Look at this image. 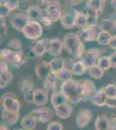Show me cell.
<instances>
[{
	"label": "cell",
	"instance_id": "cell-44",
	"mask_svg": "<svg viewBox=\"0 0 116 130\" xmlns=\"http://www.w3.org/2000/svg\"><path fill=\"white\" fill-rule=\"evenodd\" d=\"M110 130H116V116L110 119Z\"/></svg>",
	"mask_w": 116,
	"mask_h": 130
},
{
	"label": "cell",
	"instance_id": "cell-9",
	"mask_svg": "<svg viewBox=\"0 0 116 130\" xmlns=\"http://www.w3.org/2000/svg\"><path fill=\"white\" fill-rule=\"evenodd\" d=\"M54 111L58 118L62 119V120H66V119L69 118L72 114V108L69 103V102H66L54 108Z\"/></svg>",
	"mask_w": 116,
	"mask_h": 130
},
{
	"label": "cell",
	"instance_id": "cell-3",
	"mask_svg": "<svg viewBox=\"0 0 116 130\" xmlns=\"http://www.w3.org/2000/svg\"><path fill=\"white\" fill-rule=\"evenodd\" d=\"M18 88H19V89L24 94V100L27 102L33 103L35 89L31 77L28 76V75L21 77L19 81H18Z\"/></svg>",
	"mask_w": 116,
	"mask_h": 130
},
{
	"label": "cell",
	"instance_id": "cell-37",
	"mask_svg": "<svg viewBox=\"0 0 116 130\" xmlns=\"http://www.w3.org/2000/svg\"><path fill=\"white\" fill-rule=\"evenodd\" d=\"M47 130H63V127L58 121H50L47 126Z\"/></svg>",
	"mask_w": 116,
	"mask_h": 130
},
{
	"label": "cell",
	"instance_id": "cell-27",
	"mask_svg": "<svg viewBox=\"0 0 116 130\" xmlns=\"http://www.w3.org/2000/svg\"><path fill=\"white\" fill-rule=\"evenodd\" d=\"M12 79V74L10 71H4L1 72V75H0V88L1 89H5L7 87L8 84L11 82Z\"/></svg>",
	"mask_w": 116,
	"mask_h": 130
},
{
	"label": "cell",
	"instance_id": "cell-1",
	"mask_svg": "<svg viewBox=\"0 0 116 130\" xmlns=\"http://www.w3.org/2000/svg\"><path fill=\"white\" fill-rule=\"evenodd\" d=\"M61 91L67 97L69 102L70 103H78L83 100L82 97V90L79 81L69 80L68 82L62 83L61 87Z\"/></svg>",
	"mask_w": 116,
	"mask_h": 130
},
{
	"label": "cell",
	"instance_id": "cell-6",
	"mask_svg": "<svg viewBox=\"0 0 116 130\" xmlns=\"http://www.w3.org/2000/svg\"><path fill=\"white\" fill-rule=\"evenodd\" d=\"M23 32L25 35V37L28 38L36 39L38 38L42 35L43 29H42L41 25L39 24V23L36 22V21H29L23 30Z\"/></svg>",
	"mask_w": 116,
	"mask_h": 130
},
{
	"label": "cell",
	"instance_id": "cell-48",
	"mask_svg": "<svg viewBox=\"0 0 116 130\" xmlns=\"http://www.w3.org/2000/svg\"><path fill=\"white\" fill-rule=\"evenodd\" d=\"M112 5H114V8L116 9V0H113V1H112Z\"/></svg>",
	"mask_w": 116,
	"mask_h": 130
},
{
	"label": "cell",
	"instance_id": "cell-30",
	"mask_svg": "<svg viewBox=\"0 0 116 130\" xmlns=\"http://www.w3.org/2000/svg\"><path fill=\"white\" fill-rule=\"evenodd\" d=\"M72 75H73V73L71 72V71L63 68L62 70H60L57 73V78L60 81H62V83H65V82L71 80V79H72Z\"/></svg>",
	"mask_w": 116,
	"mask_h": 130
},
{
	"label": "cell",
	"instance_id": "cell-29",
	"mask_svg": "<svg viewBox=\"0 0 116 130\" xmlns=\"http://www.w3.org/2000/svg\"><path fill=\"white\" fill-rule=\"evenodd\" d=\"M111 38H112V37L107 30H102V31H101L100 34H99L97 41H98V43H100V44L106 45L110 43Z\"/></svg>",
	"mask_w": 116,
	"mask_h": 130
},
{
	"label": "cell",
	"instance_id": "cell-47",
	"mask_svg": "<svg viewBox=\"0 0 116 130\" xmlns=\"http://www.w3.org/2000/svg\"><path fill=\"white\" fill-rule=\"evenodd\" d=\"M0 130H10L9 126L5 124H1V126H0Z\"/></svg>",
	"mask_w": 116,
	"mask_h": 130
},
{
	"label": "cell",
	"instance_id": "cell-12",
	"mask_svg": "<svg viewBox=\"0 0 116 130\" xmlns=\"http://www.w3.org/2000/svg\"><path fill=\"white\" fill-rule=\"evenodd\" d=\"M46 13H47V17L51 19L52 22H56L61 17L60 6L56 2L48 3L47 8H46Z\"/></svg>",
	"mask_w": 116,
	"mask_h": 130
},
{
	"label": "cell",
	"instance_id": "cell-46",
	"mask_svg": "<svg viewBox=\"0 0 116 130\" xmlns=\"http://www.w3.org/2000/svg\"><path fill=\"white\" fill-rule=\"evenodd\" d=\"M109 44H110L111 48H113V49L116 50V36H114V37H112L111 40H110V43H109Z\"/></svg>",
	"mask_w": 116,
	"mask_h": 130
},
{
	"label": "cell",
	"instance_id": "cell-45",
	"mask_svg": "<svg viewBox=\"0 0 116 130\" xmlns=\"http://www.w3.org/2000/svg\"><path fill=\"white\" fill-rule=\"evenodd\" d=\"M42 22L43 23V24L44 25H46V26H48L50 24H51V19H50L48 17H43L42 18Z\"/></svg>",
	"mask_w": 116,
	"mask_h": 130
},
{
	"label": "cell",
	"instance_id": "cell-24",
	"mask_svg": "<svg viewBox=\"0 0 116 130\" xmlns=\"http://www.w3.org/2000/svg\"><path fill=\"white\" fill-rule=\"evenodd\" d=\"M88 69V66L84 63L83 61H78V62H75V64H74L72 73L75 75H81L85 74Z\"/></svg>",
	"mask_w": 116,
	"mask_h": 130
},
{
	"label": "cell",
	"instance_id": "cell-17",
	"mask_svg": "<svg viewBox=\"0 0 116 130\" xmlns=\"http://www.w3.org/2000/svg\"><path fill=\"white\" fill-rule=\"evenodd\" d=\"M81 33L83 34V38L86 41L95 40L98 38V36L100 34V28H98L95 25L88 27L87 29H84L81 30Z\"/></svg>",
	"mask_w": 116,
	"mask_h": 130
},
{
	"label": "cell",
	"instance_id": "cell-40",
	"mask_svg": "<svg viewBox=\"0 0 116 130\" xmlns=\"http://www.w3.org/2000/svg\"><path fill=\"white\" fill-rule=\"evenodd\" d=\"M74 64H75V62H74L71 59H69V58L64 59V69H66V70H68L72 72Z\"/></svg>",
	"mask_w": 116,
	"mask_h": 130
},
{
	"label": "cell",
	"instance_id": "cell-14",
	"mask_svg": "<svg viewBox=\"0 0 116 130\" xmlns=\"http://www.w3.org/2000/svg\"><path fill=\"white\" fill-rule=\"evenodd\" d=\"M51 71L52 70L51 66H50V62H43L36 67V74L41 80H45Z\"/></svg>",
	"mask_w": 116,
	"mask_h": 130
},
{
	"label": "cell",
	"instance_id": "cell-38",
	"mask_svg": "<svg viewBox=\"0 0 116 130\" xmlns=\"http://www.w3.org/2000/svg\"><path fill=\"white\" fill-rule=\"evenodd\" d=\"M22 47L20 41L18 39H12L11 41L8 43V48L9 50H19Z\"/></svg>",
	"mask_w": 116,
	"mask_h": 130
},
{
	"label": "cell",
	"instance_id": "cell-41",
	"mask_svg": "<svg viewBox=\"0 0 116 130\" xmlns=\"http://www.w3.org/2000/svg\"><path fill=\"white\" fill-rule=\"evenodd\" d=\"M106 106L112 108H116V97H107Z\"/></svg>",
	"mask_w": 116,
	"mask_h": 130
},
{
	"label": "cell",
	"instance_id": "cell-42",
	"mask_svg": "<svg viewBox=\"0 0 116 130\" xmlns=\"http://www.w3.org/2000/svg\"><path fill=\"white\" fill-rule=\"evenodd\" d=\"M109 59H110V61H111L112 67H114V68H116V52L111 54L110 56H109Z\"/></svg>",
	"mask_w": 116,
	"mask_h": 130
},
{
	"label": "cell",
	"instance_id": "cell-13",
	"mask_svg": "<svg viewBox=\"0 0 116 130\" xmlns=\"http://www.w3.org/2000/svg\"><path fill=\"white\" fill-rule=\"evenodd\" d=\"M19 120V112H9V111H2V122L7 126H12L16 123Z\"/></svg>",
	"mask_w": 116,
	"mask_h": 130
},
{
	"label": "cell",
	"instance_id": "cell-10",
	"mask_svg": "<svg viewBox=\"0 0 116 130\" xmlns=\"http://www.w3.org/2000/svg\"><path fill=\"white\" fill-rule=\"evenodd\" d=\"M48 95L45 89H35L33 103L39 107H44L48 102Z\"/></svg>",
	"mask_w": 116,
	"mask_h": 130
},
{
	"label": "cell",
	"instance_id": "cell-2",
	"mask_svg": "<svg viewBox=\"0 0 116 130\" xmlns=\"http://www.w3.org/2000/svg\"><path fill=\"white\" fill-rule=\"evenodd\" d=\"M65 49L69 51V53L72 54L75 57H81L83 54V45L80 41L78 36L75 34L69 33L64 37L63 43Z\"/></svg>",
	"mask_w": 116,
	"mask_h": 130
},
{
	"label": "cell",
	"instance_id": "cell-21",
	"mask_svg": "<svg viewBox=\"0 0 116 130\" xmlns=\"http://www.w3.org/2000/svg\"><path fill=\"white\" fill-rule=\"evenodd\" d=\"M57 74L54 71H51V72L48 74L47 76V78L44 80V83H43V89H45L47 91H49V90H52L54 91L55 88H56V80H57Z\"/></svg>",
	"mask_w": 116,
	"mask_h": 130
},
{
	"label": "cell",
	"instance_id": "cell-35",
	"mask_svg": "<svg viewBox=\"0 0 116 130\" xmlns=\"http://www.w3.org/2000/svg\"><path fill=\"white\" fill-rule=\"evenodd\" d=\"M28 14L31 19H37V18H39L41 17L42 10L37 6H32L28 10Z\"/></svg>",
	"mask_w": 116,
	"mask_h": 130
},
{
	"label": "cell",
	"instance_id": "cell-49",
	"mask_svg": "<svg viewBox=\"0 0 116 130\" xmlns=\"http://www.w3.org/2000/svg\"><path fill=\"white\" fill-rule=\"evenodd\" d=\"M14 130H25V129H24V128L22 127V128H18V129H14Z\"/></svg>",
	"mask_w": 116,
	"mask_h": 130
},
{
	"label": "cell",
	"instance_id": "cell-4",
	"mask_svg": "<svg viewBox=\"0 0 116 130\" xmlns=\"http://www.w3.org/2000/svg\"><path fill=\"white\" fill-rule=\"evenodd\" d=\"M1 105L3 110L9 112H19L21 108L20 101L14 93H6L1 97Z\"/></svg>",
	"mask_w": 116,
	"mask_h": 130
},
{
	"label": "cell",
	"instance_id": "cell-34",
	"mask_svg": "<svg viewBox=\"0 0 116 130\" xmlns=\"http://www.w3.org/2000/svg\"><path fill=\"white\" fill-rule=\"evenodd\" d=\"M98 65L103 70H109L110 67H112L110 59H109V57H106V56H102L98 60Z\"/></svg>",
	"mask_w": 116,
	"mask_h": 130
},
{
	"label": "cell",
	"instance_id": "cell-32",
	"mask_svg": "<svg viewBox=\"0 0 116 130\" xmlns=\"http://www.w3.org/2000/svg\"><path fill=\"white\" fill-rule=\"evenodd\" d=\"M103 1H104V0H88V9L98 11L99 10L102 8Z\"/></svg>",
	"mask_w": 116,
	"mask_h": 130
},
{
	"label": "cell",
	"instance_id": "cell-22",
	"mask_svg": "<svg viewBox=\"0 0 116 130\" xmlns=\"http://www.w3.org/2000/svg\"><path fill=\"white\" fill-rule=\"evenodd\" d=\"M69 102L67 97L65 96L64 94L62 93V91H55L53 94H52L51 96V104L53 108H56L60 104L63 103V102Z\"/></svg>",
	"mask_w": 116,
	"mask_h": 130
},
{
	"label": "cell",
	"instance_id": "cell-7",
	"mask_svg": "<svg viewBox=\"0 0 116 130\" xmlns=\"http://www.w3.org/2000/svg\"><path fill=\"white\" fill-rule=\"evenodd\" d=\"M93 114L92 111L88 108H81L78 112L75 118V122L76 126L79 128H85L89 124L92 120Z\"/></svg>",
	"mask_w": 116,
	"mask_h": 130
},
{
	"label": "cell",
	"instance_id": "cell-8",
	"mask_svg": "<svg viewBox=\"0 0 116 130\" xmlns=\"http://www.w3.org/2000/svg\"><path fill=\"white\" fill-rule=\"evenodd\" d=\"M82 90V97L83 100H88L92 97V95L96 92V88L94 83L88 79H83L79 81Z\"/></svg>",
	"mask_w": 116,
	"mask_h": 130
},
{
	"label": "cell",
	"instance_id": "cell-43",
	"mask_svg": "<svg viewBox=\"0 0 116 130\" xmlns=\"http://www.w3.org/2000/svg\"><path fill=\"white\" fill-rule=\"evenodd\" d=\"M10 12V10L6 7L5 5H1V17H5L6 15H8V13Z\"/></svg>",
	"mask_w": 116,
	"mask_h": 130
},
{
	"label": "cell",
	"instance_id": "cell-11",
	"mask_svg": "<svg viewBox=\"0 0 116 130\" xmlns=\"http://www.w3.org/2000/svg\"><path fill=\"white\" fill-rule=\"evenodd\" d=\"M107 99V96L106 95V93H105L104 88H102L100 90H96L95 93L90 98V102L95 106L103 107V106H106Z\"/></svg>",
	"mask_w": 116,
	"mask_h": 130
},
{
	"label": "cell",
	"instance_id": "cell-5",
	"mask_svg": "<svg viewBox=\"0 0 116 130\" xmlns=\"http://www.w3.org/2000/svg\"><path fill=\"white\" fill-rule=\"evenodd\" d=\"M30 114L35 117L36 120L41 123L50 122L51 119L53 118V111L49 108H46V107L34 108Z\"/></svg>",
	"mask_w": 116,
	"mask_h": 130
},
{
	"label": "cell",
	"instance_id": "cell-31",
	"mask_svg": "<svg viewBox=\"0 0 116 130\" xmlns=\"http://www.w3.org/2000/svg\"><path fill=\"white\" fill-rule=\"evenodd\" d=\"M62 24L65 28L67 29L71 28V27L74 26V24H75V18H73L70 14H66L62 18Z\"/></svg>",
	"mask_w": 116,
	"mask_h": 130
},
{
	"label": "cell",
	"instance_id": "cell-28",
	"mask_svg": "<svg viewBox=\"0 0 116 130\" xmlns=\"http://www.w3.org/2000/svg\"><path fill=\"white\" fill-rule=\"evenodd\" d=\"M88 70H89V74L92 77L95 79H100L102 77L103 75V70L102 68H101L99 65H93V66L89 67L88 68Z\"/></svg>",
	"mask_w": 116,
	"mask_h": 130
},
{
	"label": "cell",
	"instance_id": "cell-23",
	"mask_svg": "<svg viewBox=\"0 0 116 130\" xmlns=\"http://www.w3.org/2000/svg\"><path fill=\"white\" fill-rule=\"evenodd\" d=\"M62 43L60 39H52L51 40V46H50L49 49V54L54 56H56L57 55L61 53L62 51Z\"/></svg>",
	"mask_w": 116,
	"mask_h": 130
},
{
	"label": "cell",
	"instance_id": "cell-19",
	"mask_svg": "<svg viewBox=\"0 0 116 130\" xmlns=\"http://www.w3.org/2000/svg\"><path fill=\"white\" fill-rule=\"evenodd\" d=\"M98 55L99 51L96 49H92L86 52V54L84 55L83 57V62L88 66V68L95 64V61L97 57H98Z\"/></svg>",
	"mask_w": 116,
	"mask_h": 130
},
{
	"label": "cell",
	"instance_id": "cell-16",
	"mask_svg": "<svg viewBox=\"0 0 116 130\" xmlns=\"http://www.w3.org/2000/svg\"><path fill=\"white\" fill-rule=\"evenodd\" d=\"M50 46H51V40L43 39V40L37 42L35 49H33V51H34L36 56H41L45 53L46 50H49Z\"/></svg>",
	"mask_w": 116,
	"mask_h": 130
},
{
	"label": "cell",
	"instance_id": "cell-33",
	"mask_svg": "<svg viewBox=\"0 0 116 130\" xmlns=\"http://www.w3.org/2000/svg\"><path fill=\"white\" fill-rule=\"evenodd\" d=\"M75 22L78 27H83L88 23V17L82 13H76L75 18Z\"/></svg>",
	"mask_w": 116,
	"mask_h": 130
},
{
	"label": "cell",
	"instance_id": "cell-36",
	"mask_svg": "<svg viewBox=\"0 0 116 130\" xmlns=\"http://www.w3.org/2000/svg\"><path fill=\"white\" fill-rule=\"evenodd\" d=\"M105 93L107 97H116V85L108 84L104 88Z\"/></svg>",
	"mask_w": 116,
	"mask_h": 130
},
{
	"label": "cell",
	"instance_id": "cell-18",
	"mask_svg": "<svg viewBox=\"0 0 116 130\" xmlns=\"http://www.w3.org/2000/svg\"><path fill=\"white\" fill-rule=\"evenodd\" d=\"M37 121L31 114L24 115L21 120V127L25 130H34Z\"/></svg>",
	"mask_w": 116,
	"mask_h": 130
},
{
	"label": "cell",
	"instance_id": "cell-15",
	"mask_svg": "<svg viewBox=\"0 0 116 130\" xmlns=\"http://www.w3.org/2000/svg\"><path fill=\"white\" fill-rule=\"evenodd\" d=\"M95 130H110V119L106 115H98L94 121Z\"/></svg>",
	"mask_w": 116,
	"mask_h": 130
},
{
	"label": "cell",
	"instance_id": "cell-39",
	"mask_svg": "<svg viewBox=\"0 0 116 130\" xmlns=\"http://www.w3.org/2000/svg\"><path fill=\"white\" fill-rule=\"evenodd\" d=\"M5 5L10 10V11L14 10L18 5V0H6Z\"/></svg>",
	"mask_w": 116,
	"mask_h": 130
},
{
	"label": "cell",
	"instance_id": "cell-25",
	"mask_svg": "<svg viewBox=\"0 0 116 130\" xmlns=\"http://www.w3.org/2000/svg\"><path fill=\"white\" fill-rule=\"evenodd\" d=\"M9 62L12 63L16 67H20L24 63V58H23V54L19 51L11 52L10 56Z\"/></svg>",
	"mask_w": 116,
	"mask_h": 130
},
{
	"label": "cell",
	"instance_id": "cell-26",
	"mask_svg": "<svg viewBox=\"0 0 116 130\" xmlns=\"http://www.w3.org/2000/svg\"><path fill=\"white\" fill-rule=\"evenodd\" d=\"M50 66H51L52 71L56 72V74L60 70H62L64 68V59L61 57H56L50 61Z\"/></svg>",
	"mask_w": 116,
	"mask_h": 130
},
{
	"label": "cell",
	"instance_id": "cell-20",
	"mask_svg": "<svg viewBox=\"0 0 116 130\" xmlns=\"http://www.w3.org/2000/svg\"><path fill=\"white\" fill-rule=\"evenodd\" d=\"M28 23H29L28 18L24 15H21V14H18V15L14 16L13 18H11L12 25H13L15 28L18 29V30H22V31Z\"/></svg>",
	"mask_w": 116,
	"mask_h": 130
}]
</instances>
